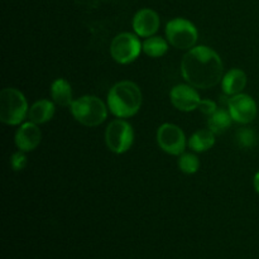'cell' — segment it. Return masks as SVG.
<instances>
[{
  "label": "cell",
  "instance_id": "7c38bea8",
  "mask_svg": "<svg viewBox=\"0 0 259 259\" xmlns=\"http://www.w3.org/2000/svg\"><path fill=\"white\" fill-rule=\"evenodd\" d=\"M159 28V17L154 10L141 9L133 18V29L138 37H152Z\"/></svg>",
  "mask_w": 259,
  "mask_h": 259
},
{
  "label": "cell",
  "instance_id": "6da1fadb",
  "mask_svg": "<svg viewBox=\"0 0 259 259\" xmlns=\"http://www.w3.org/2000/svg\"><path fill=\"white\" fill-rule=\"evenodd\" d=\"M181 73L187 83L206 90L222 82L224 65L212 48L197 46L191 48L182 58Z\"/></svg>",
  "mask_w": 259,
  "mask_h": 259
},
{
  "label": "cell",
  "instance_id": "8fae6325",
  "mask_svg": "<svg viewBox=\"0 0 259 259\" xmlns=\"http://www.w3.org/2000/svg\"><path fill=\"white\" fill-rule=\"evenodd\" d=\"M42 139V132L38 128V124L28 121L20 125L15 133V146L22 152H32L39 146Z\"/></svg>",
  "mask_w": 259,
  "mask_h": 259
},
{
  "label": "cell",
  "instance_id": "277c9868",
  "mask_svg": "<svg viewBox=\"0 0 259 259\" xmlns=\"http://www.w3.org/2000/svg\"><path fill=\"white\" fill-rule=\"evenodd\" d=\"M28 103L18 89L7 88L0 93V120L7 125H18L28 116Z\"/></svg>",
  "mask_w": 259,
  "mask_h": 259
},
{
  "label": "cell",
  "instance_id": "e0dca14e",
  "mask_svg": "<svg viewBox=\"0 0 259 259\" xmlns=\"http://www.w3.org/2000/svg\"><path fill=\"white\" fill-rule=\"evenodd\" d=\"M233 118L230 115L229 110H225L223 108H218L214 114L209 116L207 126L214 134H222L227 131L232 124Z\"/></svg>",
  "mask_w": 259,
  "mask_h": 259
},
{
  "label": "cell",
  "instance_id": "5b68a950",
  "mask_svg": "<svg viewBox=\"0 0 259 259\" xmlns=\"http://www.w3.org/2000/svg\"><path fill=\"white\" fill-rule=\"evenodd\" d=\"M166 37L169 45L177 50L190 51L197 42V29L192 22L185 18H176L167 23Z\"/></svg>",
  "mask_w": 259,
  "mask_h": 259
},
{
  "label": "cell",
  "instance_id": "d6986e66",
  "mask_svg": "<svg viewBox=\"0 0 259 259\" xmlns=\"http://www.w3.org/2000/svg\"><path fill=\"white\" fill-rule=\"evenodd\" d=\"M179 167L184 174H196L200 168V161L194 153H182L179 158Z\"/></svg>",
  "mask_w": 259,
  "mask_h": 259
},
{
  "label": "cell",
  "instance_id": "30bf717a",
  "mask_svg": "<svg viewBox=\"0 0 259 259\" xmlns=\"http://www.w3.org/2000/svg\"><path fill=\"white\" fill-rule=\"evenodd\" d=\"M169 99H171L172 105L180 111H194L199 108L201 103L199 93L190 83L189 85L181 83L172 88Z\"/></svg>",
  "mask_w": 259,
  "mask_h": 259
},
{
  "label": "cell",
  "instance_id": "603a6c76",
  "mask_svg": "<svg viewBox=\"0 0 259 259\" xmlns=\"http://www.w3.org/2000/svg\"><path fill=\"white\" fill-rule=\"evenodd\" d=\"M253 185H254V189L255 191L259 194V172H257L254 176V179H253Z\"/></svg>",
  "mask_w": 259,
  "mask_h": 259
},
{
  "label": "cell",
  "instance_id": "ffe728a7",
  "mask_svg": "<svg viewBox=\"0 0 259 259\" xmlns=\"http://www.w3.org/2000/svg\"><path fill=\"white\" fill-rule=\"evenodd\" d=\"M257 134L250 128L239 129L237 133V143L240 148H252L257 144Z\"/></svg>",
  "mask_w": 259,
  "mask_h": 259
},
{
  "label": "cell",
  "instance_id": "4fadbf2b",
  "mask_svg": "<svg viewBox=\"0 0 259 259\" xmlns=\"http://www.w3.org/2000/svg\"><path fill=\"white\" fill-rule=\"evenodd\" d=\"M247 85V75L243 70L239 68H233L228 71L222 80V89L225 95H237L244 90Z\"/></svg>",
  "mask_w": 259,
  "mask_h": 259
},
{
  "label": "cell",
  "instance_id": "ac0fdd59",
  "mask_svg": "<svg viewBox=\"0 0 259 259\" xmlns=\"http://www.w3.org/2000/svg\"><path fill=\"white\" fill-rule=\"evenodd\" d=\"M168 51V43L162 37H148L143 42V52L152 58H158L164 56Z\"/></svg>",
  "mask_w": 259,
  "mask_h": 259
},
{
  "label": "cell",
  "instance_id": "7a4b0ae2",
  "mask_svg": "<svg viewBox=\"0 0 259 259\" xmlns=\"http://www.w3.org/2000/svg\"><path fill=\"white\" fill-rule=\"evenodd\" d=\"M143 101L142 91L132 81H120L108 94V108L116 118L126 119L136 115Z\"/></svg>",
  "mask_w": 259,
  "mask_h": 259
},
{
  "label": "cell",
  "instance_id": "ba28073f",
  "mask_svg": "<svg viewBox=\"0 0 259 259\" xmlns=\"http://www.w3.org/2000/svg\"><path fill=\"white\" fill-rule=\"evenodd\" d=\"M159 148L172 156H181L186 147V137L182 129L175 124H162L157 131Z\"/></svg>",
  "mask_w": 259,
  "mask_h": 259
},
{
  "label": "cell",
  "instance_id": "44dd1931",
  "mask_svg": "<svg viewBox=\"0 0 259 259\" xmlns=\"http://www.w3.org/2000/svg\"><path fill=\"white\" fill-rule=\"evenodd\" d=\"M25 152H17V153L13 154L12 157V167L14 168V171H22L23 168L27 164V157H25Z\"/></svg>",
  "mask_w": 259,
  "mask_h": 259
},
{
  "label": "cell",
  "instance_id": "2e32d148",
  "mask_svg": "<svg viewBox=\"0 0 259 259\" xmlns=\"http://www.w3.org/2000/svg\"><path fill=\"white\" fill-rule=\"evenodd\" d=\"M215 144V134L210 129H199L189 139V147L195 152H206Z\"/></svg>",
  "mask_w": 259,
  "mask_h": 259
},
{
  "label": "cell",
  "instance_id": "9a60e30c",
  "mask_svg": "<svg viewBox=\"0 0 259 259\" xmlns=\"http://www.w3.org/2000/svg\"><path fill=\"white\" fill-rule=\"evenodd\" d=\"M51 96H52L53 103L63 108L71 106L73 103L72 89H71L70 82L65 78H57L53 81L51 86Z\"/></svg>",
  "mask_w": 259,
  "mask_h": 259
},
{
  "label": "cell",
  "instance_id": "52a82bcc",
  "mask_svg": "<svg viewBox=\"0 0 259 259\" xmlns=\"http://www.w3.org/2000/svg\"><path fill=\"white\" fill-rule=\"evenodd\" d=\"M142 50H143V43H141L138 35L128 32L116 35L110 45L111 57L120 65L133 62L141 55Z\"/></svg>",
  "mask_w": 259,
  "mask_h": 259
},
{
  "label": "cell",
  "instance_id": "7402d4cb",
  "mask_svg": "<svg viewBox=\"0 0 259 259\" xmlns=\"http://www.w3.org/2000/svg\"><path fill=\"white\" fill-rule=\"evenodd\" d=\"M197 109H199L202 114L210 116L211 114H214L215 111H217L218 105H217V103H214L212 100H201V103H200L199 108Z\"/></svg>",
  "mask_w": 259,
  "mask_h": 259
},
{
  "label": "cell",
  "instance_id": "3957f363",
  "mask_svg": "<svg viewBox=\"0 0 259 259\" xmlns=\"http://www.w3.org/2000/svg\"><path fill=\"white\" fill-rule=\"evenodd\" d=\"M71 108L73 118L85 126H98L108 118V109L98 96L85 95L73 100Z\"/></svg>",
  "mask_w": 259,
  "mask_h": 259
},
{
  "label": "cell",
  "instance_id": "5bb4252c",
  "mask_svg": "<svg viewBox=\"0 0 259 259\" xmlns=\"http://www.w3.org/2000/svg\"><path fill=\"white\" fill-rule=\"evenodd\" d=\"M55 103L50 100H38L30 106L28 111L29 121L35 124H45L50 121L55 115Z\"/></svg>",
  "mask_w": 259,
  "mask_h": 259
},
{
  "label": "cell",
  "instance_id": "9c48e42d",
  "mask_svg": "<svg viewBox=\"0 0 259 259\" xmlns=\"http://www.w3.org/2000/svg\"><path fill=\"white\" fill-rule=\"evenodd\" d=\"M228 110L233 120L240 124H249L257 116V103L247 94H237L228 100Z\"/></svg>",
  "mask_w": 259,
  "mask_h": 259
},
{
  "label": "cell",
  "instance_id": "8992f818",
  "mask_svg": "<svg viewBox=\"0 0 259 259\" xmlns=\"http://www.w3.org/2000/svg\"><path fill=\"white\" fill-rule=\"evenodd\" d=\"M134 141V132L131 124L124 119H116L108 125L105 143L113 153L121 154L131 149Z\"/></svg>",
  "mask_w": 259,
  "mask_h": 259
}]
</instances>
